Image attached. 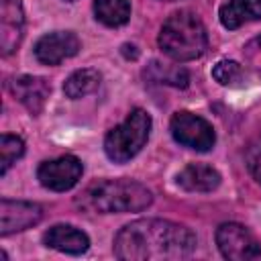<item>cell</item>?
<instances>
[{"label": "cell", "instance_id": "6da1fadb", "mask_svg": "<svg viewBox=\"0 0 261 261\" xmlns=\"http://www.w3.org/2000/svg\"><path fill=\"white\" fill-rule=\"evenodd\" d=\"M196 251V234L177 222L141 218L122 226L114 237V255L124 261L184 259Z\"/></svg>", "mask_w": 261, "mask_h": 261}, {"label": "cell", "instance_id": "7a4b0ae2", "mask_svg": "<svg viewBox=\"0 0 261 261\" xmlns=\"http://www.w3.org/2000/svg\"><path fill=\"white\" fill-rule=\"evenodd\" d=\"M77 206L88 212L110 214V212H139L145 210L153 196L151 192L133 179H104L88 186L77 196Z\"/></svg>", "mask_w": 261, "mask_h": 261}, {"label": "cell", "instance_id": "3957f363", "mask_svg": "<svg viewBox=\"0 0 261 261\" xmlns=\"http://www.w3.org/2000/svg\"><path fill=\"white\" fill-rule=\"evenodd\" d=\"M208 45V33L204 22L188 10L173 12L161 27L159 47L175 61L198 59Z\"/></svg>", "mask_w": 261, "mask_h": 261}, {"label": "cell", "instance_id": "277c9868", "mask_svg": "<svg viewBox=\"0 0 261 261\" xmlns=\"http://www.w3.org/2000/svg\"><path fill=\"white\" fill-rule=\"evenodd\" d=\"M151 124L153 122H151V116L147 110H143V108L130 110V114L124 118V122H120L118 126L108 130V135L104 139L106 157L114 163H124V161L133 159L145 147L149 133H151Z\"/></svg>", "mask_w": 261, "mask_h": 261}, {"label": "cell", "instance_id": "5b68a950", "mask_svg": "<svg viewBox=\"0 0 261 261\" xmlns=\"http://www.w3.org/2000/svg\"><path fill=\"white\" fill-rule=\"evenodd\" d=\"M169 128H171L173 139L179 145H184L188 149H194V151H200V153L210 151L216 143V135H214L212 124L208 120H204L202 116L186 112V110L175 112L171 116Z\"/></svg>", "mask_w": 261, "mask_h": 261}, {"label": "cell", "instance_id": "8992f818", "mask_svg": "<svg viewBox=\"0 0 261 261\" xmlns=\"http://www.w3.org/2000/svg\"><path fill=\"white\" fill-rule=\"evenodd\" d=\"M216 245L222 257L230 261L261 259V247L251 230L239 222H224L216 228Z\"/></svg>", "mask_w": 261, "mask_h": 261}, {"label": "cell", "instance_id": "52a82bcc", "mask_svg": "<svg viewBox=\"0 0 261 261\" xmlns=\"http://www.w3.org/2000/svg\"><path fill=\"white\" fill-rule=\"evenodd\" d=\"M84 165L75 155H61L51 161H43L37 169V177L43 188L53 192L71 190L82 177Z\"/></svg>", "mask_w": 261, "mask_h": 261}, {"label": "cell", "instance_id": "ba28073f", "mask_svg": "<svg viewBox=\"0 0 261 261\" xmlns=\"http://www.w3.org/2000/svg\"><path fill=\"white\" fill-rule=\"evenodd\" d=\"M41 218H43V208L35 202H20V200H8V198L0 200V234L2 237L31 228Z\"/></svg>", "mask_w": 261, "mask_h": 261}, {"label": "cell", "instance_id": "9c48e42d", "mask_svg": "<svg viewBox=\"0 0 261 261\" xmlns=\"http://www.w3.org/2000/svg\"><path fill=\"white\" fill-rule=\"evenodd\" d=\"M80 51V39L71 31H55L43 35L35 43V57L45 65H57Z\"/></svg>", "mask_w": 261, "mask_h": 261}, {"label": "cell", "instance_id": "30bf717a", "mask_svg": "<svg viewBox=\"0 0 261 261\" xmlns=\"http://www.w3.org/2000/svg\"><path fill=\"white\" fill-rule=\"evenodd\" d=\"M8 90L10 94L27 106V110L31 114H39L49 98V84L43 80V77H35V75H18V77H12L8 82Z\"/></svg>", "mask_w": 261, "mask_h": 261}, {"label": "cell", "instance_id": "8fae6325", "mask_svg": "<svg viewBox=\"0 0 261 261\" xmlns=\"http://www.w3.org/2000/svg\"><path fill=\"white\" fill-rule=\"evenodd\" d=\"M22 2L20 0H2L0 4V47L2 53H12L22 37Z\"/></svg>", "mask_w": 261, "mask_h": 261}, {"label": "cell", "instance_id": "7c38bea8", "mask_svg": "<svg viewBox=\"0 0 261 261\" xmlns=\"http://www.w3.org/2000/svg\"><path fill=\"white\" fill-rule=\"evenodd\" d=\"M45 245L55 249V251H61V253H67V255H82L90 249V239L84 230L71 226V224H55L51 226L45 237H43Z\"/></svg>", "mask_w": 261, "mask_h": 261}, {"label": "cell", "instance_id": "4fadbf2b", "mask_svg": "<svg viewBox=\"0 0 261 261\" xmlns=\"http://www.w3.org/2000/svg\"><path fill=\"white\" fill-rule=\"evenodd\" d=\"M177 186L188 192H212L220 186V173L206 163H190L177 173Z\"/></svg>", "mask_w": 261, "mask_h": 261}, {"label": "cell", "instance_id": "5bb4252c", "mask_svg": "<svg viewBox=\"0 0 261 261\" xmlns=\"http://www.w3.org/2000/svg\"><path fill=\"white\" fill-rule=\"evenodd\" d=\"M255 20H261V0H228L220 8V22L228 31Z\"/></svg>", "mask_w": 261, "mask_h": 261}, {"label": "cell", "instance_id": "9a60e30c", "mask_svg": "<svg viewBox=\"0 0 261 261\" xmlns=\"http://www.w3.org/2000/svg\"><path fill=\"white\" fill-rule=\"evenodd\" d=\"M94 14L106 27H122L130 18L128 0H94Z\"/></svg>", "mask_w": 261, "mask_h": 261}, {"label": "cell", "instance_id": "2e32d148", "mask_svg": "<svg viewBox=\"0 0 261 261\" xmlns=\"http://www.w3.org/2000/svg\"><path fill=\"white\" fill-rule=\"evenodd\" d=\"M98 86H100V73H98V69L86 67V69L73 71V73L65 80L63 92H65L67 98L77 100V98H84V96H88L90 92H94Z\"/></svg>", "mask_w": 261, "mask_h": 261}, {"label": "cell", "instance_id": "e0dca14e", "mask_svg": "<svg viewBox=\"0 0 261 261\" xmlns=\"http://www.w3.org/2000/svg\"><path fill=\"white\" fill-rule=\"evenodd\" d=\"M145 75L157 84H169V86H175V88H186L188 82H190V75L184 67L179 65H167V63H159V61H153L147 69H145Z\"/></svg>", "mask_w": 261, "mask_h": 261}, {"label": "cell", "instance_id": "ac0fdd59", "mask_svg": "<svg viewBox=\"0 0 261 261\" xmlns=\"http://www.w3.org/2000/svg\"><path fill=\"white\" fill-rule=\"evenodd\" d=\"M24 153V143L16 135H2L0 139V175H4L10 165Z\"/></svg>", "mask_w": 261, "mask_h": 261}, {"label": "cell", "instance_id": "d6986e66", "mask_svg": "<svg viewBox=\"0 0 261 261\" xmlns=\"http://www.w3.org/2000/svg\"><path fill=\"white\" fill-rule=\"evenodd\" d=\"M243 75V69L237 61L232 59H222L212 67V77L220 84V86H232L234 82H239Z\"/></svg>", "mask_w": 261, "mask_h": 261}, {"label": "cell", "instance_id": "ffe728a7", "mask_svg": "<svg viewBox=\"0 0 261 261\" xmlns=\"http://www.w3.org/2000/svg\"><path fill=\"white\" fill-rule=\"evenodd\" d=\"M245 161H247L251 175L261 184V133L249 143L247 153H245Z\"/></svg>", "mask_w": 261, "mask_h": 261}, {"label": "cell", "instance_id": "44dd1931", "mask_svg": "<svg viewBox=\"0 0 261 261\" xmlns=\"http://www.w3.org/2000/svg\"><path fill=\"white\" fill-rule=\"evenodd\" d=\"M257 41H259V45H261V35H259V39H257Z\"/></svg>", "mask_w": 261, "mask_h": 261}, {"label": "cell", "instance_id": "7402d4cb", "mask_svg": "<svg viewBox=\"0 0 261 261\" xmlns=\"http://www.w3.org/2000/svg\"><path fill=\"white\" fill-rule=\"evenodd\" d=\"M165 2H175V0H165Z\"/></svg>", "mask_w": 261, "mask_h": 261}, {"label": "cell", "instance_id": "603a6c76", "mask_svg": "<svg viewBox=\"0 0 261 261\" xmlns=\"http://www.w3.org/2000/svg\"><path fill=\"white\" fill-rule=\"evenodd\" d=\"M67 2H71V0H67Z\"/></svg>", "mask_w": 261, "mask_h": 261}]
</instances>
